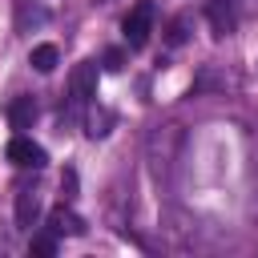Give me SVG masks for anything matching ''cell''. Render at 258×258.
I'll return each instance as SVG.
<instances>
[{
    "label": "cell",
    "mask_w": 258,
    "mask_h": 258,
    "mask_svg": "<svg viewBox=\"0 0 258 258\" xmlns=\"http://www.w3.org/2000/svg\"><path fill=\"white\" fill-rule=\"evenodd\" d=\"M36 218H40V194H32V189H20L16 194V226H36Z\"/></svg>",
    "instance_id": "7"
},
{
    "label": "cell",
    "mask_w": 258,
    "mask_h": 258,
    "mask_svg": "<svg viewBox=\"0 0 258 258\" xmlns=\"http://www.w3.org/2000/svg\"><path fill=\"white\" fill-rule=\"evenodd\" d=\"M125 40H129V48H145V40H149V32H153V0H137L133 8H129V16H125Z\"/></svg>",
    "instance_id": "1"
},
{
    "label": "cell",
    "mask_w": 258,
    "mask_h": 258,
    "mask_svg": "<svg viewBox=\"0 0 258 258\" xmlns=\"http://www.w3.org/2000/svg\"><path fill=\"white\" fill-rule=\"evenodd\" d=\"M44 20H48V12H44V8H28V0H20V4H16V28L44 24Z\"/></svg>",
    "instance_id": "9"
},
{
    "label": "cell",
    "mask_w": 258,
    "mask_h": 258,
    "mask_svg": "<svg viewBox=\"0 0 258 258\" xmlns=\"http://www.w3.org/2000/svg\"><path fill=\"white\" fill-rule=\"evenodd\" d=\"M32 121H36L32 97H12V101H8V125H12L16 133H24V129H32Z\"/></svg>",
    "instance_id": "4"
},
{
    "label": "cell",
    "mask_w": 258,
    "mask_h": 258,
    "mask_svg": "<svg viewBox=\"0 0 258 258\" xmlns=\"http://www.w3.org/2000/svg\"><path fill=\"white\" fill-rule=\"evenodd\" d=\"M48 230H52V234H69V238H81V234H85V222H81L73 210L56 206V210H48Z\"/></svg>",
    "instance_id": "5"
},
{
    "label": "cell",
    "mask_w": 258,
    "mask_h": 258,
    "mask_svg": "<svg viewBox=\"0 0 258 258\" xmlns=\"http://www.w3.org/2000/svg\"><path fill=\"white\" fill-rule=\"evenodd\" d=\"M105 69H109V73H121V69H125V52H121V48H109V52H105Z\"/></svg>",
    "instance_id": "12"
},
{
    "label": "cell",
    "mask_w": 258,
    "mask_h": 258,
    "mask_svg": "<svg viewBox=\"0 0 258 258\" xmlns=\"http://www.w3.org/2000/svg\"><path fill=\"white\" fill-rule=\"evenodd\" d=\"M169 44H185V16H177V20H169Z\"/></svg>",
    "instance_id": "11"
},
{
    "label": "cell",
    "mask_w": 258,
    "mask_h": 258,
    "mask_svg": "<svg viewBox=\"0 0 258 258\" xmlns=\"http://www.w3.org/2000/svg\"><path fill=\"white\" fill-rule=\"evenodd\" d=\"M28 64H32L36 73H52V69L60 64V48H56V44H36L32 56H28Z\"/></svg>",
    "instance_id": "8"
},
{
    "label": "cell",
    "mask_w": 258,
    "mask_h": 258,
    "mask_svg": "<svg viewBox=\"0 0 258 258\" xmlns=\"http://www.w3.org/2000/svg\"><path fill=\"white\" fill-rule=\"evenodd\" d=\"M60 185H64V194L73 198V194H77V173H73V169H64V177H60Z\"/></svg>",
    "instance_id": "13"
},
{
    "label": "cell",
    "mask_w": 258,
    "mask_h": 258,
    "mask_svg": "<svg viewBox=\"0 0 258 258\" xmlns=\"http://www.w3.org/2000/svg\"><path fill=\"white\" fill-rule=\"evenodd\" d=\"M4 157H8L12 165H20V169H44V165H48V153H44L36 141H28L24 133H16V137L4 145Z\"/></svg>",
    "instance_id": "2"
},
{
    "label": "cell",
    "mask_w": 258,
    "mask_h": 258,
    "mask_svg": "<svg viewBox=\"0 0 258 258\" xmlns=\"http://www.w3.org/2000/svg\"><path fill=\"white\" fill-rule=\"evenodd\" d=\"M206 16H210V24H214V36H226V32H234V24H238V16H234V8H230L226 0H210V4H206Z\"/></svg>",
    "instance_id": "6"
},
{
    "label": "cell",
    "mask_w": 258,
    "mask_h": 258,
    "mask_svg": "<svg viewBox=\"0 0 258 258\" xmlns=\"http://www.w3.org/2000/svg\"><path fill=\"white\" fill-rule=\"evenodd\" d=\"M69 89H73V97L85 105V101H93L97 97V64L93 60H81L77 69H73V77H69Z\"/></svg>",
    "instance_id": "3"
},
{
    "label": "cell",
    "mask_w": 258,
    "mask_h": 258,
    "mask_svg": "<svg viewBox=\"0 0 258 258\" xmlns=\"http://www.w3.org/2000/svg\"><path fill=\"white\" fill-rule=\"evenodd\" d=\"M28 250H32L36 258H52V254H56V234H52V230H48V234H32Z\"/></svg>",
    "instance_id": "10"
}]
</instances>
